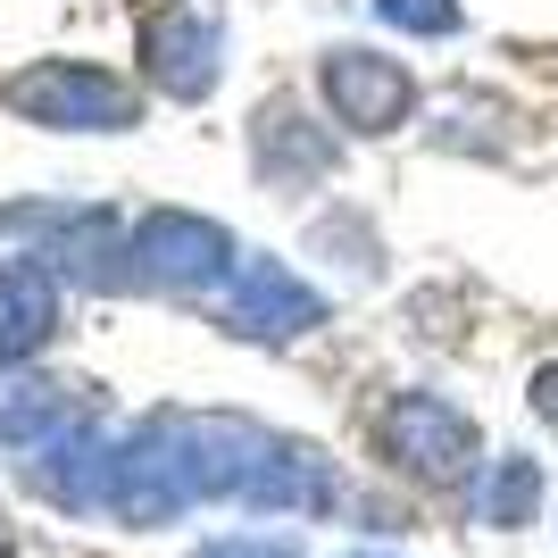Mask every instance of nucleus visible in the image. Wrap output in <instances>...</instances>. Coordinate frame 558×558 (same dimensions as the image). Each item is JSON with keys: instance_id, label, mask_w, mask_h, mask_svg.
Segmentation results:
<instances>
[{"instance_id": "a211bd4d", "label": "nucleus", "mask_w": 558, "mask_h": 558, "mask_svg": "<svg viewBox=\"0 0 558 558\" xmlns=\"http://www.w3.org/2000/svg\"><path fill=\"white\" fill-rule=\"evenodd\" d=\"M0 558H17V542H9V534H0Z\"/></svg>"}, {"instance_id": "4468645a", "label": "nucleus", "mask_w": 558, "mask_h": 558, "mask_svg": "<svg viewBox=\"0 0 558 558\" xmlns=\"http://www.w3.org/2000/svg\"><path fill=\"white\" fill-rule=\"evenodd\" d=\"M425 134H434V150H475V159H509L517 142H525V117H517L500 93H475V84H466V93L450 100V109L434 117Z\"/></svg>"}, {"instance_id": "9b49d317", "label": "nucleus", "mask_w": 558, "mask_h": 558, "mask_svg": "<svg viewBox=\"0 0 558 558\" xmlns=\"http://www.w3.org/2000/svg\"><path fill=\"white\" fill-rule=\"evenodd\" d=\"M342 500H350L342 466H333L317 442H301V434H276L267 459H258V484H251L242 509H258V517H333Z\"/></svg>"}, {"instance_id": "dca6fc26", "label": "nucleus", "mask_w": 558, "mask_h": 558, "mask_svg": "<svg viewBox=\"0 0 558 558\" xmlns=\"http://www.w3.org/2000/svg\"><path fill=\"white\" fill-rule=\"evenodd\" d=\"M201 558H301V542H283V534H226V542H209Z\"/></svg>"}, {"instance_id": "423d86ee", "label": "nucleus", "mask_w": 558, "mask_h": 558, "mask_svg": "<svg viewBox=\"0 0 558 558\" xmlns=\"http://www.w3.org/2000/svg\"><path fill=\"white\" fill-rule=\"evenodd\" d=\"M209 317L233 333V342L283 350V342H308L333 308H326V292H317L301 267H283V258H267V251H242V267L226 276V292L209 301Z\"/></svg>"}, {"instance_id": "7ed1b4c3", "label": "nucleus", "mask_w": 558, "mask_h": 558, "mask_svg": "<svg viewBox=\"0 0 558 558\" xmlns=\"http://www.w3.org/2000/svg\"><path fill=\"white\" fill-rule=\"evenodd\" d=\"M375 459L392 466L400 484H417V492H459L475 466H484V425L466 417L459 400L442 392H392L384 409H375Z\"/></svg>"}, {"instance_id": "6e6552de", "label": "nucleus", "mask_w": 558, "mask_h": 558, "mask_svg": "<svg viewBox=\"0 0 558 558\" xmlns=\"http://www.w3.org/2000/svg\"><path fill=\"white\" fill-rule=\"evenodd\" d=\"M134 59H142V93L201 109L226 84V25L209 9H192V0H159V9H142Z\"/></svg>"}, {"instance_id": "20e7f679", "label": "nucleus", "mask_w": 558, "mask_h": 558, "mask_svg": "<svg viewBox=\"0 0 558 558\" xmlns=\"http://www.w3.org/2000/svg\"><path fill=\"white\" fill-rule=\"evenodd\" d=\"M317 109L342 125L350 142H392L417 125L425 84L409 59H392L384 43H326L317 50Z\"/></svg>"}, {"instance_id": "2eb2a0df", "label": "nucleus", "mask_w": 558, "mask_h": 558, "mask_svg": "<svg viewBox=\"0 0 558 558\" xmlns=\"http://www.w3.org/2000/svg\"><path fill=\"white\" fill-rule=\"evenodd\" d=\"M375 25H392L409 43H459L466 34V0H367Z\"/></svg>"}, {"instance_id": "39448f33", "label": "nucleus", "mask_w": 558, "mask_h": 558, "mask_svg": "<svg viewBox=\"0 0 558 558\" xmlns=\"http://www.w3.org/2000/svg\"><path fill=\"white\" fill-rule=\"evenodd\" d=\"M233 267H242V242L217 217H201V209H142L134 217V283L142 292L217 301Z\"/></svg>"}, {"instance_id": "f03ea898", "label": "nucleus", "mask_w": 558, "mask_h": 558, "mask_svg": "<svg viewBox=\"0 0 558 558\" xmlns=\"http://www.w3.org/2000/svg\"><path fill=\"white\" fill-rule=\"evenodd\" d=\"M142 434L167 450V466H175V484H184L192 500H233V509L251 500L258 459L276 442V425L233 417V409H150Z\"/></svg>"}, {"instance_id": "f8f14e48", "label": "nucleus", "mask_w": 558, "mask_h": 558, "mask_svg": "<svg viewBox=\"0 0 558 558\" xmlns=\"http://www.w3.org/2000/svg\"><path fill=\"white\" fill-rule=\"evenodd\" d=\"M308 258H326L342 283H384V267H392V251H384V226H375V209H359V201H333V209L308 217L301 233Z\"/></svg>"}, {"instance_id": "f3484780", "label": "nucleus", "mask_w": 558, "mask_h": 558, "mask_svg": "<svg viewBox=\"0 0 558 558\" xmlns=\"http://www.w3.org/2000/svg\"><path fill=\"white\" fill-rule=\"evenodd\" d=\"M525 409H534V417L558 434V359H550V367H534V384H525Z\"/></svg>"}, {"instance_id": "9d476101", "label": "nucleus", "mask_w": 558, "mask_h": 558, "mask_svg": "<svg viewBox=\"0 0 558 558\" xmlns=\"http://www.w3.org/2000/svg\"><path fill=\"white\" fill-rule=\"evenodd\" d=\"M93 417H100L93 384H59V375H25V367L0 375V442L17 459H34L43 442H59V434H75Z\"/></svg>"}, {"instance_id": "f257e3e1", "label": "nucleus", "mask_w": 558, "mask_h": 558, "mask_svg": "<svg viewBox=\"0 0 558 558\" xmlns=\"http://www.w3.org/2000/svg\"><path fill=\"white\" fill-rule=\"evenodd\" d=\"M0 109L43 125V134H134L142 84L100 59H34V68L0 75Z\"/></svg>"}, {"instance_id": "1a4fd4ad", "label": "nucleus", "mask_w": 558, "mask_h": 558, "mask_svg": "<svg viewBox=\"0 0 558 558\" xmlns=\"http://www.w3.org/2000/svg\"><path fill=\"white\" fill-rule=\"evenodd\" d=\"M59 267L43 251H9L0 258V375L34 367L50 342H59Z\"/></svg>"}, {"instance_id": "0eeeda50", "label": "nucleus", "mask_w": 558, "mask_h": 558, "mask_svg": "<svg viewBox=\"0 0 558 558\" xmlns=\"http://www.w3.org/2000/svg\"><path fill=\"white\" fill-rule=\"evenodd\" d=\"M342 150H350V134L326 109H308V100H292V93H267L251 109V175L276 192V201L326 192L333 175H342Z\"/></svg>"}, {"instance_id": "ddd939ff", "label": "nucleus", "mask_w": 558, "mask_h": 558, "mask_svg": "<svg viewBox=\"0 0 558 558\" xmlns=\"http://www.w3.org/2000/svg\"><path fill=\"white\" fill-rule=\"evenodd\" d=\"M542 509H550V466H542V459H525V450L484 459L475 525H492V534H525V525H542Z\"/></svg>"}, {"instance_id": "6ab92c4d", "label": "nucleus", "mask_w": 558, "mask_h": 558, "mask_svg": "<svg viewBox=\"0 0 558 558\" xmlns=\"http://www.w3.org/2000/svg\"><path fill=\"white\" fill-rule=\"evenodd\" d=\"M350 558H384V550H350Z\"/></svg>"}]
</instances>
